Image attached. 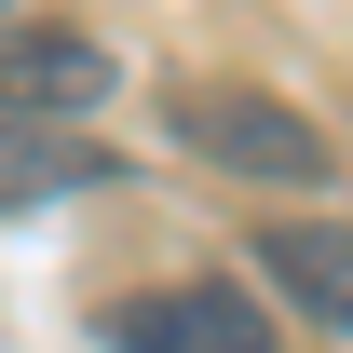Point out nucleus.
<instances>
[{
  "mask_svg": "<svg viewBox=\"0 0 353 353\" xmlns=\"http://www.w3.org/2000/svg\"><path fill=\"white\" fill-rule=\"evenodd\" d=\"M109 82H123V68H109V41H95V28L0 0V123H41V136H68L95 95H109Z\"/></svg>",
  "mask_w": 353,
  "mask_h": 353,
  "instance_id": "f03ea898",
  "label": "nucleus"
},
{
  "mask_svg": "<svg viewBox=\"0 0 353 353\" xmlns=\"http://www.w3.org/2000/svg\"><path fill=\"white\" fill-rule=\"evenodd\" d=\"M109 150L82 136H41V123H0V204H54V190H95Z\"/></svg>",
  "mask_w": 353,
  "mask_h": 353,
  "instance_id": "39448f33",
  "label": "nucleus"
},
{
  "mask_svg": "<svg viewBox=\"0 0 353 353\" xmlns=\"http://www.w3.org/2000/svg\"><path fill=\"white\" fill-rule=\"evenodd\" d=\"M245 272H259L299 326L353 340V218H272L259 245H245Z\"/></svg>",
  "mask_w": 353,
  "mask_h": 353,
  "instance_id": "20e7f679",
  "label": "nucleus"
},
{
  "mask_svg": "<svg viewBox=\"0 0 353 353\" xmlns=\"http://www.w3.org/2000/svg\"><path fill=\"white\" fill-rule=\"evenodd\" d=\"M109 353H285V326H272L259 285H231V272H176V285H150V299L109 312Z\"/></svg>",
  "mask_w": 353,
  "mask_h": 353,
  "instance_id": "7ed1b4c3",
  "label": "nucleus"
},
{
  "mask_svg": "<svg viewBox=\"0 0 353 353\" xmlns=\"http://www.w3.org/2000/svg\"><path fill=\"white\" fill-rule=\"evenodd\" d=\"M163 136L190 150L204 176H245V190H326V123L312 109H285V95H259V82H176L163 95Z\"/></svg>",
  "mask_w": 353,
  "mask_h": 353,
  "instance_id": "f257e3e1",
  "label": "nucleus"
}]
</instances>
